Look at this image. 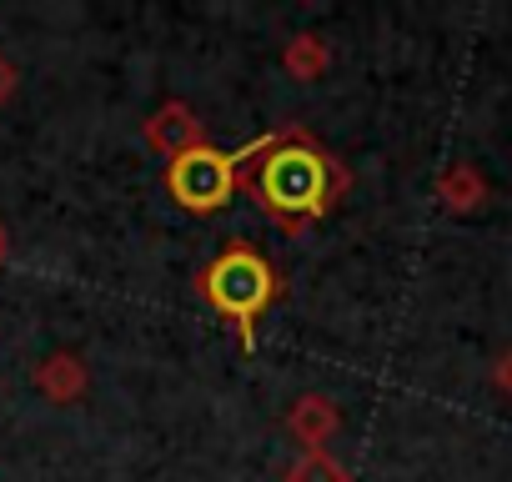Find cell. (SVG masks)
<instances>
[{
    "label": "cell",
    "mask_w": 512,
    "mask_h": 482,
    "mask_svg": "<svg viewBox=\"0 0 512 482\" xmlns=\"http://www.w3.org/2000/svg\"><path fill=\"white\" fill-rule=\"evenodd\" d=\"M236 191H246L282 231H307L337 206V196L347 191V171L307 131L287 126L277 136L251 141V161L241 166Z\"/></svg>",
    "instance_id": "1"
},
{
    "label": "cell",
    "mask_w": 512,
    "mask_h": 482,
    "mask_svg": "<svg viewBox=\"0 0 512 482\" xmlns=\"http://www.w3.org/2000/svg\"><path fill=\"white\" fill-rule=\"evenodd\" d=\"M196 292L206 297V307L216 317H226L236 327L241 347L256 352V322H262L267 307L282 297V277L256 247L236 241V247H226L206 262V272L196 277Z\"/></svg>",
    "instance_id": "2"
},
{
    "label": "cell",
    "mask_w": 512,
    "mask_h": 482,
    "mask_svg": "<svg viewBox=\"0 0 512 482\" xmlns=\"http://www.w3.org/2000/svg\"><path fill=\"white\" fill-rule=\"evenodd\" d=\"M251 161V146L241 151H221V146H191L181 156L166 161V191L176 206L196 211V216H211L221 211L226 201H236V186H241V166Z\"/></svg>",
    "instance_id": "3"
},
{
    "label": "cell",
    "mask_w": 512,
    "mask_h": 482,
    "mask_svg": "<svg viewBox=\"0 0 512 482\" xmlns=\"http://www.w3.org/2000/svg\"><path fill=\"white\" fill-rule=\"evenodd\" d=\"M146 141L171 161V156H181V151H191V146H201V121L181 106V101H166L151 121H146Z\"/></svg>",
    "instance_id": "4"
},
{
    "label": "cell",
    "mask_w": 512,
    "mask_h": 482,
    "mask_svg": "<svg viewBox=\"0 0 512 482\" xmlns=\"http://www.w3.org/2000/svg\"><path fill=\"white\" fill-rule=\"evenodd\" d=\"M292 482H347V472H342L327 452H307V457L292 467Z\"/></svg>",
    "instance_id": "5"
},
{
    "label": "cell",
    "mask_w": 512,
    "mask_h": 482,
    "mask_svg": "<svg viewBox=\"0 0 512 482\" xmlns=\"http://www.w3.org/2000/svg\"><path fill=\"white\" fill-rule=\"evenodd\" d=\"M447 196H452V206H472V196H482V186L472 181V171H457V176H447V186H442Z\"/></svg>",
    "instance_id": "6"
},
{
    "label": "cell",
    "mask_w": 512,
    "mask_h": 482,
    "mask_svg": "<svg viewBox=\"0 0 512 482\" xmlns=\"http://www.w3.org/2000/svg\"><path fill=\"white\" fill-rule=\"evenodd\" d=\"M492 382H497V387H502V392L512 397V352H507V357L497 362V372H492Z\"/></svg>",
    "instance_id": "7"
}]
</instances>
